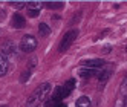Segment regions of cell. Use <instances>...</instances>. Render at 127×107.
I'll return each mask as SVG.
<instances>
[{
  "label": "cell",
  "instance_id": "6da1fadb",
  "mask_svg": "<svg viewBox=\"0 0 127 107\" xmlns=\"http://www.w3.org/2000/svg\"><path fill=\"white\" fill-rule=\"evenodd\" d=\"M49 93H51V84L49 83H41L31 93V96L28 98L26 107H40V104L44 103V100L49 96Z\"/></svg>",
  "mask_w": 127,
  "mask_h": 107
},
{
  "label": "cell",
  "instance_id": "7a4b0ae2",
  "mask_svg": "<svg viewBox=\"0 0 127 107\" xmlns=\"http://www.w3.org/2000/svg\"><path fill=\"white\" fill-rule=\"evenodd\" d=\"M77 86V81H75V78H69L67 81L63 84V86H57L55 89L52 90V95L51 98L52 100H58V101H63L64 98H67L70 95V92L75 89Z\"/></svg>",
  "mask_w": 127,
  "mask_h": 107
},
{
  "label": "cell",
  "instance_id": "3957f363",
  "mask_svg": "<svg viewBox=\"0 0 127 107\" xmlns=\"http://www.w3.org/2000/svg\"><path fill=\"white\" fill-rule=\"evenodd\" d=\"M77 37H78V29H70V31H67L64 35H63V38L60 40L58 51H60V52L67 51V49L72 46V43L75 41V38H77Z\"/></svg>",
  "mask_w": 127,
  "mask_h": 107
},
{
  "label": "cell",
  "instance_id": "277c9868",
  "mask_svg": "<svg viewBox=\"0 0 127 107\" xmlns=\"http://www.w3.org/2000/svg\"><path fill=\"white\" fill-rule=\"evenodd\" d=\"M35 48H37V38H35L34 35L28 34L22 38V41H20V51L22 52L29 54V52L35 51Z\"/></svg>",
  "mask_w": 127,
  "mask_h": 107
},
{
  "label": "cell",
  "instance_id": "5b68a950",
  "mask_svg": "<svg viewBox=\"0 0 127 107\" xmlns=\"http://www.w3.org/2000/svg\"><path fill=\"white\" fill-rule=\"evenodd\" d=\"M101 70L103 69H87V67H83V69H80V72L78 75L81 78H99V75H101Z\"/></svg>",
  "mask_w": 127,
  "mask_h": 107
},
{
  "label": "cell",
  "instance_id": "8992f818",
  "mask_svg": "<svg viewBox=\"0 0 127 107\" xmlns=\"http://www.w3.org/2000/svg\"><path fill=\"white\" fill-rule=\"evenodd\" d=\"M104 66H106V61L103 58H94L83 63V67H87V69H103Z\"/></svg>",
  "mask_w": 127,
  "mask_h": 107
},
{
  "label": "cell",
  "instance_id": "52a82bcc",
  "mask_svg": "<svg viewBox=\"0 0 127 107\" xmlns=\"http://www.w3.org/2000/svg\"><path fill=\"white\" fill-rule=\"evenodd\" d=\"M2 55L5 58L8 57H14L15 55V44L12 41H6L3 46H2Z\"/></svg>",
  "mask_w": 127,
  "mask_h": 107
},
{
  "label": "cell",
  "instance_id": "ba28073f",
  "mask_svg": "<svg viewBox=\"0 0 127 107\" xmlns=\"http://www.w3.org/2000/svg\"><path fill=\"white\" fill-rule=\"evenodd\" d=\"M25 25H26V20H25V17L22 14H14L12 15V26H14L15 29L25 28Z\"/></svg>",
  "mask_w": 127,
  "mask_h": 107
},
{
  "label": "cell",
  "instance_id": "9c48e42d",
  "mask_svg": "<svg viewBox=\"0 0 127 107\" xmlns=\"http://www.w3.org/2000/svg\"><path fill=\"white\" fill-rule=\"evenodd\" d=\"M8 58H5L2 54H0V77H3L8 74Z\"/></svg>",
  "mask_w": 127,
  "mask_h": 107
},
{
  "label": "cell",
  "instance_id": "30bf717a",
  "mask_svg": "<svg viewBox=\"0 0 127 107\" xmlns=\"http://www.w3.org/2000/svg\"><path fill=\"white\" fill-rule=\"evenodd\" d=\"M44 107H67L63 101H58V100H52V98H49V100L44 103Z\"/></svg>",
  "mask_w": 127,
  "mask_h": 107
},
{
  "label": "cell",
  "instance_id": "8fae6325",
  "mask_svg": "<svg viewBox=\"0 0 127 107\" xmlns=\"http://www.w3.org/2000/svg\"><path fill=\"white\" fill-rule=\"evenodd\" d=\"M43 5H44V8H48V9H61V8L64 6L63 2H44Z\"/></svg>",
  "mask_w": 127,
  "mask_h": 107
},
{
  "label": "cell",
  "instance_id": "7c38bea8",
  "mask_svg": "<svg viewBox=\"0 0 127 107\" xmlns=\"http://www.w3.org/2000/svg\"><path fill=\"white\" fill-rule=\"evenodd\" d=\"M38 34L41 35V37H48V35L51 34V28L46 23H40L38 25Z\"/></svg>",
  "mask_w": 127,
  "mask_h": 107
},
{
  "label": "cell",
  "instance_id": "4fadbf2b",
  "mask_svg": "<svg viewBox=\"0 0 127 107\" xmlns=\"http://www.w3.org/2000/svg\"><path fill=\"white\" fill-rule=\"evenodd\" d=\"M77 107H90V100L87 96H80L77 100Z\"/></svg>",
  "mask_w": 127,
  "mask_h": 107
},
{
  "label": "cell",
  "instance_id": "5bb4252c",
  "mask_svg": "<svg viewBox=\"0 0 127 107\" xmlns=\"http://www.w3.org/2000/svg\"><path fill=\"white\" fill-rule=\"evenodd\" d=\"M29 77H31V69H28V70H25V72H22V75H20V83H26L29 80Z\"/></svg>",
  "mask_w": 127,
  "mask_h": 107
},
{
  "label": "cell",
  "instance_id": "9a60e30c",
  "mask_svg": "<svg viewBox=\"0 0 127 107\" xmlns=\"http://www.w3.org/2000/svg\"><path fill=\"white\" fill-rule=\"evenodd\" d=\"M115 107H127V95H123L121 100H118Z\"/></svg>",
  "mask_w": 127,
  "mask_h": 107
},
{
  "label": "cell",
  "instance_id": "2e32d148",
  "mask_svg": "<svg viewBox=\"0 0 127 107\" xmlns=\"http://www.w3.org/2000/svg\"><path fill=\"white\" fill-rule=\"evenodd\" d=\"M14 8H17V9H22V8H25V5H26V2H12L11 3Z\"/></svg>",
  "mask_w": 127,
  "mask_h": 107
},
{
  "label": "cell",
  "instance_id": "e0dca14e",
  "mask_svg": "<svg viewBox=\"0 0 127 107\" xmlns=\"http://www.w3.org/2000/svg\"><path fill=\"white\" fill-rule=\"evenodd\" d=\"M40 14V9H28V15L29 17H37Z\"/></svg>",
  "mask_w": 127,
  "mask_h": 107
},
{
  "label": "cell",
  "instance_id": "ac0fdd59",
  "mask_svg": "<svg viewBox=\"0 0 127 107\" xmlns=\"http://www.w3.org/2000/svg\"><path fill=\"white\" fill-rule=\"evenodd\" d=\"M121 93L123 95H127V80L123 83V86H121Z\"/></svg>",
  "mask_w": 127,
  "mask_h": 107
},
{
  "label": "cell",
  "instance_id": "d6986e66",
  "mask_svg": "<svg viewBox=\"0 0 127 107\" xmlns=\"http://www.w3.org/2000/svg\"><path fill=\"white\" fill-rule=\"evenodd\" d=\"M5 15H6V12H5L3 9H0V22H3V20H5Z\"/></svg>",
  "mask_w": 127,
  "mask_h": 107
},
{
  "label": "cell",
  "instance_id": "ffe728a7",
  "mask_svg": "<svg viewBox=\"0 0 127 107\" xmlns=\"http://www.w3.org/2000/svg\"><path fill=\"white\" fill-rule=\"evenodd\" d=\"M0 107H6V106H0Z\"/></svg>",
  "mask_w": 127,
  "mask_h": 107
},
{
  "label": "cell",
  "instance_id": "44dd1931",
  "mask_svg": "<svg viewBox=\"0 0 127 107\" xmlns=\"http://www.w3.org/2000/svg\"><path fill=\"white\" fill-rule=\"evenodd\" d=\"M126 51H127V49H126Z\"/></svg>",
  "mask_w": 127,
  "mask_h": 107
}]
</instances>
